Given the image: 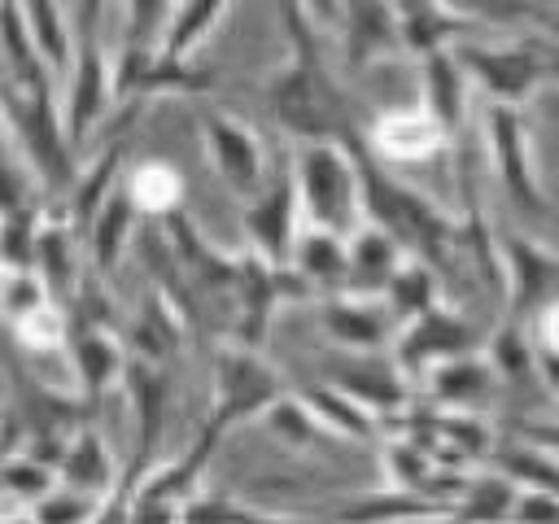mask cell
Returning <instances> with one entry per match:
<instances>
[{"instance_id":"cell-1","label":"cell","mask_w":559,"mask_h":524,"mask_svg":"<svg viewBox=\"0 0 559 524\" xmlns=\"http://www.w3.org/2000/svg\"><path fill=\"white\" fill-rule=\"evenodd\" d=\"M284 26H288V39H293V66L280 70L271 83H266V100L280 118V127L288 135H297L301 144H319V140H332L341 114H336V96L328 87V74L314 57V44H310V22L301 17L306 9L301 4H284Z\"/></svg>"},{"instance_id":"cell-2","label":"cell","mask_w":559,"mask_h":524,"mask_svg":"<svg viewBox=\"0 0 559 524\" xmlns=\"http://www.w3.org/2000/svg\"><path fill=\"white\" fill-rule=\"evenodd\" d=\"M293 179H297V196H301V210L310 214L314 231H328L341 240L354 236V210L362 201V188H358L349 148H341L336 140L301 144Z\"/></svg>"},{"instance_id":"cell-3","label":"cell","mask_w":559,"mask_h":524,"mask_svg":"<svg viewBox=\"0 0 559 524\" xmlns=\"http://www.w3.org/2000/svg\"><path fill=\"white\" fill-rule=\"evenodd\" d=\"M4 114L13 122V135L17 144L26 148L35 175L61 192V188H74V162H70V135H66V118L57 114V100H52V87H39V92H26V87H9L4 92Z\"/></svg>"},{"instance_id":"cell-4","label":"cell","mask_w":559,"mask_h":524,"mask_svg":"<svg viewBox=\"0 0 559 524\" xmlns=\"http://www.w3.org/2000/svg\"><path fill=\"white\" fill-rule=\"evenodd\" d=\"M280 397H284V384L258 358V349L223 345L214 354V410H210L201 432L223 437L227 428H236V424H245L253 415H266Z\"/></svg>"},{"instance_id":"cell-5","label":"cell","mask_w":559,"mask_h":524,"mask_svg":"<svg viewBox=\"0 0 559 524\" xmlns=\"http://www.w3.org/2000/svg\"><path fill=\"white\" fill-rule=\"evenodd\" d=\"M454 57L463 74L489 92V105H511V109H520V100H528V92L550 74V57L528 44H507V48L463 44Z\"/></svg>"},{"instance_id":"cell-6","label":"cell","mask_w":559,"mask_h":524,"mask_svg":"<svg viewBox=\"0 0 559 524\" xmlns=\"http://www.w3.org/2000/svg\"><path fill=\"white\" fill-rule=\"evenodd\" d=\"M297 179L288 170H275L271 183L245 205L240 223L249 231V245H253V258H262L271 271H288L293 266V249H297Z\"/></svg>"},{"instance_id":"cell-7","label":"cell","mask_w":559,"mask_h":524,"mask_svg":"<svg viewBox=\"0 0 559 524\" xmlns=\"http://www.w3.org/2000/svg\"><path fill=\"white\" fill-rule=\"evenodd\" d=\"M79 39H74V70L66 79V135H70V148H79L92 131V122L105 114V100H109V74H105V57L96 48V35H92V13L96 4H79Z\"/></svg>"},{"instance_id":"cell-8","label":"cell","mask_w":559,"mask_h":524,"mask_svg":"<svg viewBox=\"0 0 559 524\" xmlns=\"http://www.w3.org/2000/svg\"><path fill=\"white\" fill-rule=\"evenodd\" d=\"M485 135H489V153H493L498 179L511 192V201L520 210H528V214H542L546 210V192H542L537 170H533V144H528V131H524L520 109L489 105L485 109Z\"/></svg>"},{"instance_id":"cell-9","label":"cell","mask_w":559,"mask_h":524,"mask_svg":"<svg viewBox=\"0 0 559 524\" xmlns=\"http://www.w3.org/2000/svg\"><path fill=\"white\" fill-rule=\"evenodd\" d=\"M201 140H205V157L218 170V179L240 192V196H258L262 192V144L249 127H240L236 118L218 114V109H201Z\"/></svg>"},{"instance_id":"cell-10","label":"cell","mask_w":559,"mask_h":524,"mask_svg":"<svg viewBox=\"0 0 559 524\" xmlns=\"http://www.w3.org/2000/svg\"><path fill=\"white\" fill-rule=\"evenodd\" d=\"M131 402H135V458H131V472L122 480V489H135L144 476H148V454L162 437V419H166V371L162 362H148V358H131L127 362V376H122Z\"/></svg>"},{"instance_id":"cell-11","label":"cell","mask_w":559,"mask_h":524,"mask_svg":"<svg viewBox=\"0 0 559 524\" xmlns=\"http://www.w3.org/2000/svg\"><path fill=\"white\" fill-rule=\"evenodd\" d=\"M472 345H476V336H472V327L459 319V314H450V310H428V314H419V319H411V327L402 332V341H397V367L402 371H432V367H441V362H450V358H463V354H472Z\"/></svg>"},{"instance_id":"cell-12","label":"cell","mask_w":559,"mask_h":524,"mask_svg":"<svg viewBox=\"0 0 559 524\" xmlns=\"http://www.w3.org/2000/svg\"><path fill=\"white\" fill-rule=\"evenodd\" d=\"M502 266H507V297H511L507 301V319L524 323L542 306L546 288L559 279V258L546 253L537 240L502 231Z\"/></svg>"},{"instance_id":"cell-13","label":"cell","mask_w":559,"mask_h":524,"mask_svg":"<svg viewBox=\"0 0 559 524\" xmlns=\"http://www.w3.org/2000/svg\"><path fill=\"white\" fill-rule=\"evenodd\" d=\"M328 384H336L345 397H354L367 415L380 410V415H393L402 410L406 402V380H402V367L397 358H384V354H362L354 362H336L328 371Z\"/></svg>"},{"instance_id":"cell-14","label":"cell","mask_w":559,"mask_h":524,"mask_svg":"<svg viewBox=\"0 0 559 524\" xmlns=\"http://www.w3.org/2000/svg\"><path fill=\"white\" fill-rule=\"evenodd\" d=\"M293 266L288 271H271L262 258H240V275H236V306H240V319H236V345L245 349H258L262 345V332H266V319L275 310V301L284 297V284H288Z\"/></svg>"},{"instance_id":"cell-15","label":"cell","mask_w":559,"mask_h":524,"mask_svg":"<svg viewBox=\"0 0 559 524\" xmlns=\"http://www.w3.org/2000/svg\"><path fill=\"white\" fill-rule=\"evenodd\" d=\"M70 341V358H74V376L83 384L87 397H100L114 380L127 376V358L118 349V341L100 327V323H87V319H74V327L66 332Z\"/></svg>"},{"instance_id":"cell-16","label":"cell","mask_w":559,"mask_h":524,"mask_svg":"<svg viewBox=\"0 0 559 524\" xmlns=\"http://www.w3.org/2000/svg\"><path fill=\"white\" fill-rule=\"evenodd\" d=\"M319 323L328 332V341H336L341 349H354V354H380L384 341H389V323L380 310H371L367 301L349 297V293H336L319 306Z\"/></svg>"},{"instance_id":"cell-17","label":"cell","mask_w":559,"mask_h":524,"mask_svg":"<svg viewBox=\"0 0 559 524\" xmlns=\"http://www.w3.org/2000/svg\"><path fill=\"white\" fill-rule=\"evenodd\" d=\"M454 515V502H437L424 493H367L345 502L341 511H332L328 524H415V520H445Z\"/></svg>"},{"instance_id":"cell-18","label":"cell","mask_w":559,"mask_h":524,"mask_svg":"<svg viewBox=\"0 0 559 524\" xmlns=\"http://www.w3.org/2000/svg\"><path fill=\"white\" fill-rule=\"evenodd\" d=\"M345 22H349V61L367 66L393 48H402V31H397V9L393 4H345Z\"/></svg>"},{"instance_id":"cell-19","label":"cell","mask_w":559,"mask_h":524,"mask_svg":"<svg viewBox=\"0 0 559 524\" xmlns=\"http://www.w3.org/2000/svg\"><path fill=\"white\" fill-rule=\"evenodd\" d=\"M293 271L301 275V284H319V288H345L349 284V249L341 236L328 231H306L297 236L293 249Z\"/></svg>"},{"instance_id":"cell-20","label":"cell","mask_w":559,"mask_h":524,"mask_svg":"<svg viewBox=\"0 0 559 524\" xmlns=\"http://www.w3.org/2000/svg\"><path fill=\"white\" fill-rule=\"evenodd\" d=\"M297 402H301L328 432H341V437H349V441H371V437H376V419H371L354 397H345L336 384H328V380L306 384V389L297 393Z\"/></svg>"},{"instance_id":"cell-21","label":"cell","mask_w":559,"mask_h":524,"mask_svg":"<svg viewBox=\"0 0 559 524\" xmlns=\"http://www.w3.org/2000/svg\"><path fill=\"white\" fill-rule=\"evenodd\" d=\"M463 79L467 74L454 52L424 57V109L441 131H454V122L463 118Z\"/></svg>"},{"instance_id":"cell-22","label":"cell","mask_w":559,"mask_h":524,"mask_svg":"<svg viewBox=\"0 0 559 524\" xmlns=\"http://www.w3.org/2000/svg\"><path fill=\"white\" fill-rule=\"evenodd\" d=\"M131 223H135V196H131L127 183H118V188L109 192V201L100 205L96 223L87 227L92 266H96L100 275L118 266V253H122V245H127V236H131Z\"/></svg>"},{"instance_id":"cell-23","label":"cell","mask_w":559,"mask_h":524,"mask_svg":"<svg viewBox=\"0 0 559 524\" xmlns=\"http://www.w3.org/2000/svg\"><path fill=\"white\" fill-rule=\"evenodd\" d=\"M393 9H397L402 48L406 52H419V57L445 52V39H454L459 26H463V17H450L441 4H428V0H402Z\"/></svg>"},{"instance_id":"cell-24","label":"cell","mask_w":559,"mask_h":524,"mask_svg":"<svg viewBox=\"0 0 559 524\" xmlns=\"http://www.w3.org/2000/svg\"><path fill=\"white\" fill-rule=\"evenodd\" d=\"M22 13H26V31H31V39H35V52L44 57L48 74H52L57 83H66L70 70H74V61H70L74 44H70V22L61 17V4L35 0V4H22Z\"/></svg>"},{"instance_id":"cell-25","label":"cell","mask_w":559,"mask_h":524,"mask_svg":"<svg viewBox=\"0 0 559 524\" xmlns=\"http://www.w3.org/2000/svg\"><path fill=\"white\" fill-rule=\"evenodd\" d=\"M61 476L70 480V489H79L87 498L114 489V463H109V454L92 428L70 432V441L61 445Z\"/></svg>"},{"instance_id":"cell-26","label":"cell","mask_w":559,"mask_h":524,"mask_svg":"<svg viewBox=\"0 0 559 524\" xmlns=\"http://www.w3.org/2000/svg\"><path fill=\"white\" fill-rule=\"evenodd\" d=\"M397 240L380 227H367L354 236L349 245V288L358 293H376V288H389L393 271H397Z\"/></svg>"},{"instance_id":"cell-27","label":"cell","mask_w":559,"mask_h":524,"mask_svg":"<svg viewBox=\"0 0 559 524\" xmlns=\"http://www.w3.org/2000/svg\"><path fill=\"white\" fill-rule=\"evenodd\" d=\"M520 502V489L507 476H480L472 480L454 502V524H511Z\"/></svg>"},{"instance_id":"cell-28","label":"cell","mask_w":559,"mask_h":524,"mask_svg":"<svg viewBox=\"0 0 559 524\" xmlns=\"http://www.w3.org/2000/svg\"><path fill=\"white\" fill-rule=\"evenodd\" d=\"M493 389V367L480 362L476 354H463V358H450L441 367L428 371V393L445 406H463V402H476Z\"/></svg>"},{"instance_id":"cell-29","label":"cell","mask_w":559,"mask_h":524,"mask_svg":"<svg viewBox=\"0 0 559 524\" xmlns=\"http://www.w3.org/2000/svg\"><path fill=\"white\" fill-rule=\"evenodd\" d=\"M493 467H498V476H507L515 489H524V493H550V498H559V463L546 454V450H524V445H493Z\"/></svg>"},{"instance_id":"cell-30","label":"cell","mask_w":559,"mask_h":524,"mask_svg":"<svg viewBox=\"0 0 559 524\" xmlns=\"http://www.w3.org/2000/svg\"><path fill=\"white\" fill-rule=\"evenodd\" d=\"M118 166H122V140H114V144L92 162V170H83V175L74 179V205H70L74 231H87V227L96 223L100 205H105V201H109V192L118 188V183H114Z\"/></svg>"},{"instance_id":"cell-31","label":"cell","mask_w":559,"mask_h":524,"mask_svg":"<svg viewBox=\"0 0 559 524\" xmlns=\"http://www.w3.org/2000/svg\"><path fill=\"white\" fill-rule=\"evenodd\" d=\"M218 13H227V4L218 0H197V4H175L170 9V26H166V39H162V57L175 61V66H188L192 48L214 31Z\"/></svg>"},{"instance_id":"cell-32","label":"cell","mask_w":559,"mask_h":524,"mask_svg":"<svg viewBox=\"0 0 559 524\" xmlns=\"http://www.w3.org/2000/svg\"><path fill=\"white\" fill-rule=\"evenodd\" d=\"M35 275L52 297H66L74 284V249H70V227L66 223H44L39 245H35Z\"/></svg>"},{"instance_id":"cell-33","label":"cell","mask_w":559,"mask_h":524,"mask_svg":"<svg viewBox=\"0 0 559 524\" xmlns=\"http://www.w3.org/2000/svg\"><path fill=\"white\" fill-rule=\"evenodd\" d=\"M384 293L393 297V310H397V314L419 319V314L437 310V301H432V297H437V284H432V271H428L424 262H406V266H397Z\"/></svg>"},{"instance_id":"cell-34","label":"cell","mask_w":559,"mask_h":524,"mask_svg":"<svg viewBox=\"0 0 559 524\" xmlns=\"http://www.w3.org/2000/svg\"><path fill=\"white\" fill-rule=\"evenodd\" d=\"M31 515H35V524H92L100 515V507H92V498L79 489H52L48 498H39L31 507Z\"/></svg>"},{"instance_id":"cell-35","label":"cell","mask_w":559,"mask_h":524,"mask_svg":"<svg viewBox=\"0 0 559 524\" xmlns=\"http://www.w3.org/2000/svg\"><path fill=\"white\" fill-rule=\"evenodd\" d=\"M48 297H52V293L44 288V279H39L35 271H17V275H9V284H4V310H9V323H22V319L48 310V306H52Z\"/></svg>"},{"instance_id":"cell-36","label":"cell","mask_w":559,"mask_h":524,"mask_svg":"<svg viewBox=\"0 0 559 524\" xmlns=\"http://www.w3.org/2000/svg\"><path fill=\"white\" fill-rule=\"evenodd\" d=\"M489 354H493V367H498L502 376H520V371L537 367V349L528 345L524 323H511V319H507V323H502V332L493 336Z\"/></svg>"},{"instance_id":"cell-37","label":"cell","mask_w":559,"mask_h":524,"mask_svg":"<svg viewBox=\"0 0 559 524\" xmlns=\"http://www.w3.org/2000/svg\"><path fill=\"white\" fill-rule=\"evenodd\" d=\"M175 323L157 310V306H148L140 319H135V327H131V341H135V349H140V358H148V362H162L170 349H175Z\"/></svg>"},{"instance_id":"cell-38","label":"cell","mask_w":559,"mask_h":524,"mask_svg":"<svg viewBox=\"0 0 559 524\" xmlns=\"http://www.w3.org/2000/svg\"><path fill=\"white\" fill-rule=\"evenodd\" d=\"M4 485H9V493H17V498H31V502H39V498H48L52 493V472L31 454H9L4 458Z\"/></svg>"},{"instance_id":"cell-39","label":"cell","mask_w":559,"mask_h":524,"mask_svg":"<svg viewBox=\"0 0 559 524\" xmlns=\"http://www.w3.org/2000/svg\"><path fill=\"white\" fill-rule=\"evenodd\" d=\"M249 507H236L227 498H205V502H188L179 524H245Z\"/></svg>"},{"instance_id":"cell-40","label":"cell","mask_w":559,"mask_h":524,"mask_svg":"<svg viewBox=\"0 0 559 524\" xmlns=\"http://www.w3.org/2000/svg\"><path fill=\"white\" fill-rule=\"evenodd\" d=\"M13 332L26 341V345H57L61 341V332H70L61 319H57V310L48 306V310H39V314H31V319H22V323H13Z\"/></svg>"},{"instance_id":"cell-41","label":"cell","mask_w":559,"mask_h":524,"mask_svg":"<svg viewBox=\"0 0 559 524\" xmlns=\"http://www.w3.org/2000/svg\"><path fill=\"white\" fill-rule=\"evenodd\" d=\"M511 524H559V498H550V493H524L520 489V502H515Z\"/></svg>"},{"instance_id":"cell-42","label":"cell","mask_w":559,"mask_h":524,"mask_svg":"<svg viewBox=\"0 0 559 524\" xmlns=\"http://www.w3.org/2000/svg\"><path fill=\"white\" fill-rule=\"evenodd\" d=\"M515 432H520L528 445L559 454V424H555V419H524V424H515Z\"/></svg>"},{"instance_id":"cell-43","label":"cell","mask_w":559,"mask_h":524,"mask_svg":"<svg viewBox=\"0 0 559 524\" xmlns=\"http://www.w3.org/2000/svg\"><path fill=\"white\" fill-rule=\"evenodd\" d=\"M533 371L546 380L550 393H559V349H555V345H542V349H537V367H533Z\"/></svg>"},{"instance_id":"cell-44","label":"cell","mask_w":559,"mask_h":524,"mask_svg":"<svg viewBox=\"0 0 559 524\" xmlns=\"http://www.w3.org/2000/svg\"><path fill=\"white\" fill-rule=\"evenodd\" d=\"M245 524H310V520H280V515H258V511H249Z\"/></svg>"},{"instance_id":"cell-45","label":"cell","mask_w":559,"mask_h":524,"mask_svg":"<svg viewBox=\"0 0 559 524\" xmlns=\"http://www.w3.org/2000/svg\"><path fill=\"white\" fill-rule=\"evenodd\" d=\"M9 524H35V515H17V520H9Z\"/></svg>"},{"instance_id":"cell-46","label":"cell","mask_w":559,"mask_h":524,"mask_svg":"<svg viewBox=\"0 0 559 524\" xmlns=\"http://www.w3.org/2000/svg\"><path fill=\"white\" fill-rule=\"evenodd\" d=\"M550 74H555V79H559V57H550Z\"/></svg>"}]
</instances>
